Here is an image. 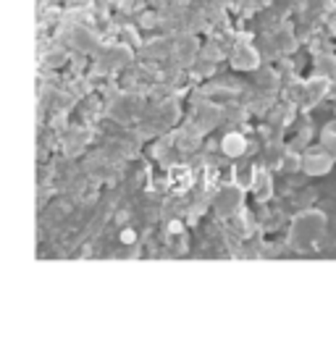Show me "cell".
<instances>
[{
    "mask_svg": "<svg viewBox=\"0 0 336 362\" xmlns=\"http://www.w3.org/2000/svg\"><path fill=\"white\" fill-rule=\"evenodd\" d=\"M320 147H323V153L331 155V160H336V121L326 124L323 134H320Z\"/></svg>",
    "mask_w": 336,
    "mask_h": 362,
    "instance_id": "obj_1",
    "label": "cell"
}]
</instances>
